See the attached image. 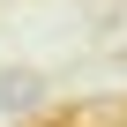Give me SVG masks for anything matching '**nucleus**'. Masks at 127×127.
Returning a JSON list of instances; mask_svg holds the SVG:
<instances>
[]
</instances>
